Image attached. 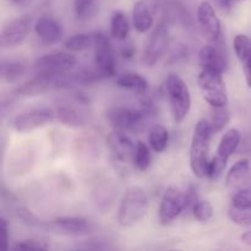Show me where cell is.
Instances as JSON below:
<instances>
[{"mask_svg":"<svg viewBox=\"0 0 251 251\" xmlns=\"http://www.w3.org/2000/svg\"><path fill=\"white\" fill-rule=\"evenodd\" d=\"M29 32V20L15 19L5 25L0 33V44L2 49L15 48L26 39Z\"/></svg>","mask_w":251,"mask_h":251,"instance_id":"5bb4252c","label":"cell"},{"mask_svg":"<svg viewBox=\"0 0 251 251\" xmlns=\"http://www.w3.org/2000/svg\"><path fill=\"white\" fill-rule=\"evenodd\" d=\"M149 142L154 152L161 153L167 149L169 142V132L162 125H153L149 132Z\"/></svg>","mask_w":251,"mask_h":251,"instance_id":"603a6c76","label":"cell"},{"mask_svg":"<svg viewBox=\"0 0 251 251\" xmlns=\"http://www.w3.org/2000/svg\"><path fill=\"white\" fill-rule=\"evenodd\" d=\"M227 159L222 158L218 154H216L215 157L211 158V161L208 162L207 167V178L210 179H217L220 178L221 174L225 172L226 166H227Z\"/></svg>","mask_w":251,"mask_h":251,"instance_id":"1f68e13d","label":"cell"},{"mask_svg":"<svg viewBox=\"0 0 251 251\" xmlns=\"http://www.w3.org/2000/svg\"><path fill=\"white\" fill-rule=\"evenodd\" d=\"M221 42V41H220ZM220 42L202 47L199 51V63L202 69L225 73L227 70L228 58L225 49L220 46Z\"/></svg>","mask_w":251,"mask_h":251,"instance_id":"9a60e30c","label":"cell"},{"mask_svg":"<svg viewBox=\"0 0 251 251\" xmlns=\"http://www.w3.org/2000/svg\"><path fill=\"white\" fill-rule=\"evenodd\" d=\"M213 130L208 120L201 119L194 129L193 139L190 146V168L194 176L198 178H207L208 153H210V142Z\"/></svg>","mask_w":251,"mask_h":251,"instance_id":"6da1fadb","label":"cell"},{"mask_svg":"<svg viewBox=\"0 0 251 251\" xmlns=\"http://www.w3.org/2000/svg\"><path fill=\"white\" fill-rule=\"evenodd\" d=\"M152 110L150 109H132L126 107L110 108L107 112V119L114 130L124 132L142 131L149 120Z\"/></svg>","mask_w":251,"mask_h":251,"instance_id":"5b68a950","label":"cell"},{"mask_svg":"<svg viewBox=\"0 0 251 251\" xmlns=\"http://www.w3.org/2000/svg\"><path fill=\"white\" fill-rule=\"evenodd\" d=\"M167 93L173 119L176 124H180L189 115L191 109V96L189 87L181 77L176 74H169L166 82Z\"/></svg>","mask_w":251,"mask_h":251,"instance_id":"3957f363","label":"cell"},{"mask_svg":"<svg viewBox=\"0 0 251 251\" xmlns=\"http://www.w3.org/2000/svg\"><path fill=\"white\" fill-rule=\"evenodd\" d=\"M233 1H234V4H237V2H242L244 1V0H233Z\"/></svg>","mask_w":251,"mask_h":251,"instance_id":"60d3db41","label":"cell"},{"mask_svg":"<svg viewBox=\"0 0 251 251\" xmlns=\"http://www.w3.org/2000/svg\"><path fill=\"white\" fill-rule=\"evenodd\" d=\"M34 32L43 43L54 44L63 38L64 28L60 22L54 17L42 16L36 22Z\"/></svg>","mask_w":251,"mask_h":251,"instance_id":"e0dca14e","label":"cell"},{"mask_svg":"<svg viewBox=\"0 0 251 251\" xmlns=\"http://www.w3.org/2000/svg\"><path fill=\"white\" fill-rule=\"evenodd\" d=\"M191 211H193V215L195 217V220L201 223L210 222L213 216V207L210 201L199 200L194 205V207L191 208Z\"/></svg>","mask_w":251,"mask_h":251,"instance_id":"f1b7e54d","label":"cell"},{"mask_svg":"<svg viewBox=\"0 0 251 251\" xmlns=\"http://www.w3.org/2000/svg\"><path fill=\"white\" fill-rule=\"evenodd\" d=\"M232 206L242 210H251V191L248 189L235 191L232 199Z\"/></svg>","mask_w":251,"mask_h":251,"instance_id":"836d02e7","label":"cell"},{"mask_svg":"<svg viewBox=\"0 0 251 251\" xmlns=\"http://www.w3.org/2000/svg\"><path fill=\"white\" fill-rule=\"evenodd\" d=\"M215 2L223 11H229L234 6V1L233 0H215Z\"/></svg>","mask_w":251,"mask_h":251,"instance_id":"8d00e7d4","label":"cell"},{"mask_svg":"<svg viewBox=\"0 0 251 251\" xmlns=\"http://www.w3.org/2000/svg\"><path fill=\"white\" fill-rule=\"evenodd\" d=\"M49 245L44 240L41 239H22L19 240L15 245H12V250H46L48 249Z\"/></svg>","mask_w":251,"mask_h":251,"instance_id":"d6a6232c","label":"cell"},{"mask_svg":"<svg viewBox=\"0 0 251 251\" xmlns=\"http://www.w3.org/2000/svg\"><path fill=\"white\" fill-rule=\"evenodd\" d=\"M10 1H11V4L16 5V6H25V5L29 4L32 0H10Z\"/></svg>","mask_w":251,"mask_h":251,"instance_id":"ab89813d","label":"cell"},{"mask_svg":"<svg viewBox=\"0 0 251 251\" xmlns=\"http://www.w3.org/2000/svg\"><path fill=\"white\" fill-rule=\"evenodd\" d=\"M96 33H80L70 37L65 42L66 49L73 53H80V51L87 50L95 46Z\"/></svg>","mask_w":251,"mask_h":251,"instance_id":"d4e9b609","label":"cell"},{"mask_svg":"<svg viewBox=\"0 0 251 251\" xmlns=\"http://www.w3.org/2000/svg\"><path fill=\"white\" fill-rule=\"evenodd\" d=\"M55 119V112L48 108L29 110L17 115L10 123V126L17 132H31L39 127L46 126Z\"/></svg>","mask_w":251,"mask_h":251,"instance_id":"ba28073f","label":"cell"},{"mask_svg":"<svg viewBox=\"0 0 251 251\" xmlns=\"http://www.w3.org/2000/svg\"><path fill=\"white\" fill-rule=\"evenodd\" d=\"M115 85L124 90H129L139 96H145L149 91V81L142 75L136 73H125L118 76Z\"/></svg>","mask_w":251,"mask_h":251,"instance_id":"ffe728a7","label":"cell"},{"mask_svg":"<svg viewBox=\"0 0 251 251\" xmlns=\"http://www.w3.org/2000/svg\"><path fill=\"white\" fill-rule=\"evenodd\" d=\"M240 240H242L243 244L251 247V229L248 230V232L243 233V234L240 235Z\"/></svg>","mask_w":251,"mask_h":251,"instance_id":"f35d334b","label":"cell"},{"mask_svg":"<svg viewBox=\"0 0 251 251\" xmlns=\"http://www.w3.org/2000/svg\"><path fill=\"white\" fill-rule=\"evenodd\" d=\"M134 54H135V49L132 46H125L124 48L122 49V55L124 56L125 59L132 58V56H134Z\"/></svg>","mask_w":251,"mask_h":251,"instance_id":"74e56055","label":"cell"},{"mask_svg":"<svg viewBox=\"0 0 251 251\" xmlns=\"http://www.w3.org/2000/svg\"><path fill=\"white\" fill-rule=\"evenodd\" d=\"M107 144L114 156L120 161L132 159L136 150V144L126 135V132L114 130L107 137Z\"/></svg>","mask_w":251,"mask_h":251,"instance_id":"2e32d148","label":"cell"},{"mask_svg":"<svg viewBox=\"0 0 251 251\" xmlns=\"http://www.w3.org/2000/svg\"><path fill=\"white\" fill-rule=\"evenodd\" d=\"M152 161L151 152H150L149 146L145 142L137 141L136 142V150H135L134 157H132V162L137 171L144 172L150 167Z\"/></svg>","mask_w":251,"mask_h":251,"instance_id":"4316f807","label":"cell"},{"mask_svg":"<svg viewBox=\"0 0 251 251\" xmlns=\"http://www.w3.org/2000/svg\"><path fill=\"white\" fill-rule=\"evenodd\" d=\"M76 64V58L66 51H53L41 56L34 63L37 73H59L68 71Z\"/></svg>","mask_w":251,"mask_h":251,"instance_id":"4fadbf2b","label":"cell"},{"mask_svg":"<svg viewBox=\"0 0 251 251\" xmlns=\"http://www.w3.org/2000/svg\"><path fill=\"white\" fill-rule=\"evenodd\" d=\"M149 211V198L140 186H131L124 193L120 202L118 222L122 227L129 228L141 222Z\"/></svg>","mask_w":251,"mask_h":251,"instance_id":"7a4b0ae2","label":"cell"},{"mask_svg":"<svg viewBox=\"0 0 251 251\" xmlns=\"http://www.w3.org/2000/svg\"><path fill=\"white\" fill-rule=\"evenodd\" d=\"M184 210H185V193L176 186L167 188L159 205V222L163 226L169 225Z\"/></svg>","mask_w":251,"mask_h":251,"instance_id":"8992f818","label":"cell"},{"mask_svg":"<svg viewBox=\"0 0 251 251\" xmlns=\"http://www.w3.org/2000/svg\"><path fill=\"white\" fill-rule=\"evenodd\" d=\"M250 161L247 158L239 159L232 166V168L228 171L227 176H226V183L227 186L232 190H242L245 189V184L250 179Z\"/></svg>","mask_w":251,"mask_h":251,"instance_id":"ac0fdd59","label":"cell"},{"mask_svg":"<svg viewBox=\"0 0 251 251\" xmlns=\"http://www.w3.org/2000/svg\"><path fill=\"white\" fill-rule=\"evenodd\" d=\"M0 228H1V237H2V249L9 250V228H7V222L5 217H1L0 220Z\"/></svg>","mask_w":251,"mask_h":251,"instance_id":"d590c367","label":"cell"},{"mask_svg":"<svg viewBox=\"0 0 251 251\" xmlns=\"http://www.w3.org/2000/svg\"><path fill=\"white\" fill-rule=\"evenodd\" d=\"M198 22L205 37L211 43L220 42L222 38V27L215 7L210 1H202L198 7Z\"/></svg>","mask_w":251,"mask_h":251,"instance_id":"30bf717a","label":"cell"},{"mask_svg":"<svg viewBox=\"0 0 251 251\" xmlns=\"http://www.w3.org/2000/svg\"><path fill=\"white\" fill-rule=\"evenodd\" d=\"M230 120L229 110L226 107H216L213 108L212 118L210 120L211 127H212L213 132L222 131L226 126L228 125Z\"/></svg>","mask_w":251,"mask_h":251,"instance_id":"83f0119b","label":"cell"},{"mask_svg":"<svg viewBox=\"0 0 251 251\" xmlns=\"http://www.w3.org/2000/svg\"><path fill=\"white\" fill-rule=\"evenodd\" d=\"M233 48L238 59L242 61L245 78L251 88V39L245 34H238L233 39Z\"/></svg>","mask_w":251,"mask_h":251,"instance_id":"d6986e66","label":"cell"},{"mask_svg":"<svg viewBox=\"0 0 251 251\" xmlns=\"http://www.w3.org/2000/svg\"><path fill=\"white\" fill-rule=\"evenodd\" d=\"M26 73V66L19 61H2L1 76L6 82L12 83L19 81Z\"/></svg>","mask_w":251,"mask_h":251,"instance_id":"484cf974","label":"cell"},{"mask_svg":"<svg viewBox=\"0 0 251 251\" xmlns=\"http://www.w3.org/2000/svg\"><path fill=\"white\" fill-rule=\"evenodd\" d=\"M130 26L123 11H115L110 20V34L118 41H124L129 36Z\"/></svg>","mask_w":251,"mask_h":251,"instance_id":"cb8c5ba5","label":"cell"},{"mask_svg":"<svg viewBox=\"0 0 251 251\" xmlns=\"http://www.w3.org/2000/svg\"><path fill=\"white\" fill-rule=\"evenodd\" d=\"M202 97L212 108L226 107L228 103L227 88H226L223 73L202 69L198 77Z\"/></svg>","mask_w":251,"mask_h":251,"instance_id":"277c9868","label":"cell"},{"mask_svg":"<svg viewBox=\"0 0 251 251\" xmlns=\"http://www.w3.org/2000/svg\"><path fill=\"white\" fill-rule=\"evenodd\" d=\"M198 201L199 198L198 194H196V190L193 186H190V188L185 191V210H188V208L191 210Z\"/></svg>","mask_w":251,"mask_h":251,"instance_id":"e575fe53","label":"cell"},{"mask_svg":"<svg viewBox=\"0 0 251 251\" xmlns=\"http://www.w3.org/2000/svg\"><path fill=\"white\" fill-rule=\"evenodd\" d=\"M95 65L96 71L102 78L112 77L115 75V56L112 44L107 36L96 33L95 46Z\"/></svg>","mask_w":251,"mask_h":251,"instance_id":"52a82bcc","label":"cell"},{"mask_svg":"<svg viewBox=\"0 0 251 251\" xmlns=\"http://www.w3.org/2000/svg\"><path fill=\"white\" fill-rule=\"evenodd\" d=\"M164 0H137L132 9V24L140 33L149 31L154 22V15Z\"/></svg>","mask_w":251,"mask_h":251,"instance_id":"8fae6325","label":"cell"},{"mask_svg":"<svg viewBox=\"0 0 251 251\" xmlns=\"http://www.w3.org/2000/svg\"><path fill=\"white\" fill-rule=\"evenodd\" d=\"M230 221L240 227L251 228V210H242V208L230 207L228 211Z\"/></svg>","mask_w":251,"mask_h":251,"instance_id":"4dcf8cb0","label":"cell"},{"mask_svg":"<svg viewBox=\"0 0 251 251\" xmlns=\"http://www.w3.org/2000/svg\"><path fill=\"white\" fill-rule=\"evenodd\" d=\"M242 140V135L238 129H229L223 134L220 145L217 149V154L225 159H229V157L237 151L238 146Z\"/></svg>","mask_w":251,"mask_h":251,"instance_id":"44dd1931","label":"cell"},{"mask_svg":"<svg viewBox=\"0 0 251 251\" xmlns=\"http://www.w3.org/2000/svg\"><path fill=\"white\" fill-rule=\"evenodd\" d=\"M48 229L63 235L82 237L92 233L95 226L83 217H59L48 223Z\"/></svg>","mask_w":251,"mask_h":251,"instance_id":"7c38bea8","label":"cell"},{"mask_svg":"<svg viewBox=\"0 0 251 251\" xmlns=\"http://www.w3.org/2000/svg\"><path fill=\"white\" fill-rule=\"evenodd\" d=\"M168 27L162 22L153 29V32L150 36L149 42L146 43V47H145L144 55H142V61L145 63V65L153 66L164 55L167 47H168Z\"/></svg>","mask_w":251,"mask_h":251,"instance_id":"9c48e42d","label":"cell"},{"mask_svg":"<svg viewBox=\"0 0 251 251\" xmlns=\"http://www.w3.org/2000/svg\"><path fill=\"white\" fill-rule=\"evenodd\" d=\"M100 0H74V10L77 19H87L97 9Z\"/></svg>","mask_w":251,"mask_h":251,"instance_id":"f546056e","label":"cell"},{"mask_svg":"<svg viewBox=\"0 0 251 251\" xmlns=\"http://www.w3.org/2000/svg\"><path fill=\"white\" fill-rule=\"evenodd\" d=\"M55 118L61 123L70 127H81L86 125V118L76 108L68 107V105H60L55 110Z\"/></svg>","mask_w":251,"mask_h":251,"instance_id":"7402d4cb","label":"cell"}]
</instances>
